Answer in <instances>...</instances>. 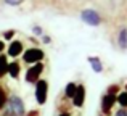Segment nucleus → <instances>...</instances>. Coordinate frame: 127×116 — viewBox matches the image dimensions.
<instances>
[{"mask_svg": "<svg viewBox=\"0 0 127 116\" xmlns=\"http://www.w3.org/2000/svg\"><path fill=\"white\" fill-rule=\"evenodd\" d=\"M6 102H8V95H6L5 89L0 85V110H3L6 107Z\"/></svg>", "mask_w": 127, "mask_h": 116, "instance_id": "obj_15", "label": "nucleus"}, {"mask_svg": "<svg viewBox=\"0 0 127 116\" xmlns=\"http://www.w3.org/2000/svg\"><path fill=\"white\" fill-rule=\"evenodd\" d=\"M15 34H16V32H15V29H8V31H5V32H3V36H2V37L5 39V40H11V39L15 37Z\"/></svg>", "mask_w": 127, "mask_h": 116, "instance_id": "obj_17", "label": "nucleus"}, {"mask_svg": "<svg viewBox=\"0 0 127 116\" xmlns=\"http://www.w3.org/2000/svg\"><path fill=\"white\" fill-rule=\"evenodd\" d=\"M32 32H34V34L35 36H42V28H40V26H32Z\"/></svg>", "mask_w": 127, "mask_h": 116, "instance_id": "obj_19", "label": "nucleus"}, {"mask_svg": "<svg viewBox=\"0 0 127 116\" xmlns=\"http://www.w3.org/2000/svg\"><path fill=\"white\" fill-rule=\"evenodd\" d=\"M81 19L85 23V24L93 26V28H96V26L101 23V16H100V13L95 11V10H92V8L84 10V11L81 13Z\"/></svg>", "mask_w": 127, "mask_h": 116, "instance_id": "obj_5", "label": "nucleus"}, {"mask_svg": "<svg viewBox=\"0 0 127 116\" xmlns=\"http://www.w3.org/2000/svg\"><path fill=\"white\" fill-rule=\"evenodd\" d=\"M34 85H35L34 95H35L37 103L39 105H45L47 103V97H48V82H47L45 79H39Z\"/></svg>", "mask_w": 127, "mask_h": 116, "instance_id": "obj_3", "label": "nucleus"}, {"mask_svg": "<svg viewBox=\"0 0 127 116\" xmlns=\"http://www.w3.org/2000/svg\"><path fill=\"white\" fill-rule=\"evenodd\" d=\"M114 105H116V97H114V95L105 94L101 97V111H103V115H105V116L111 115V110H113Z\"/></svg>", "mask_w": 127, "mask_h": 116, "instance_id": "obj_7", "label": "nucleus"}, {"mask_svg": "<svg viewBox=\"0 0 127 116\" xmlns=\"http://www.w3.org/2000/svg\"><path fill=\"white\" fill-rule=\"evenodd\" d=\"M43 69H45V65L40 61V63H35V65H31L26 71V82L28 84H35V82L40 79Z\"/></svg>", "mask_w": 127, "mask_h": 116, "instance_id": "obj_4", "label": "nucleus"}, {"mask_svg": "<svg viewBox=\"0 0 127 116\" xmlns=\"http://www.w3.org/2000/svg\"><path fill=\"white\" fill-rule=\"evenodd\" d=\"M5 50V42H3V39H0V53Z\"/></svg>", "mask_w": 127, "mask_h": 116, "instance_id": "obj_23", "label": "nucleus"}, {"mask_svg": "<svg viewBox=\"0 0 127 116\" xmlns=\"http://www.w3.org/2000/svg\"><path fill=\"white\" fill-rule=\"evenodd\" d=\"M6 105H8V110L15 116H24L26 115L24 102H23V98L19 97V95H11V97H8Z\"/></svg>", "mask_w": 127, "mask_h": 116, "instance_id": "obj_2", "label": "nucleus"}, {"mask_svg": "<svg viewBox=\"0 0 127 116\" xmlns=\"http://www.w3.org/2000/svg\"><path fill=\"white\" fill-rule=\"evenodd\" d=\"M116 103H118L121 108H126L127 110V90L119 92L118 97H116Z\"/></svg>", "mask_w": 127, "mask_h": 116, "instance_id": "obj_14", "label": "nucleus"}, {"mask_svg": "<svg viewBox=\"0 0 127 116\" xmlns=\"http://www.w3.org/2000/svg\"><path fill=\"white\" fill-rule=\"evenodd\" d=\"M21 52H24V47H23V42L21 40H11V44L8 45V57L16 58L21 55Z\"/></svg>", "mask_w": 127, "mask_h": 116, "instance_id": "obj_8", "label": "nucleus"}, {"mask_svg": "<svg viewBox=\"0 0 127 116\" xmlns=\"http://www.w3.org/2000/svg\"><path fill=\"white\" fill-rule=\"evenodd\" d=\"M43 58H45V52L39 47H31V48H28V50H24V53H23V60H24V63H28V65L40 63Z\"/></svg>", "mask_w": 127, "mask_h": 116, "instance_id": "obj_1", "label": "nucleus"}, {"mask_svg": "<svg viewBox=\"0 0 127 116\" xmlns=\"http://www.w3.org/2000/svg\"><path fill=\"white\" fill-rule=\"evenodd\" d=\"M8 73V60H6V55L0 53V77Z\"/></svg>", "mask_w": 127, "mask_h": 116, "instance_id": "obj_12", "label": "nucleus"}, {"mask_svg": "<svg viewBox=\"0 0 127 116\" xmlns=\"http://www.w3.org/2000/svg\"><path fill=\"white\" fill-rule=\"evenodd\" d=\"M114 116H127V110L126 108H119V110L114 113Z\"/></svg>", "mask_w": 127, "mask_h": 116, "instance_id": "obj_20", "label": "nucleus"}, {"mask_svg": "<svg viewBox=\"0 0 127 116\" xmlns=\"http://www.w3.org/2000/svg\"><path fill=\"white\" fill-rule=\"evenodd\" d=\"M119 90H121L119 84H111V85H108V89H106V94H108V95H114V97H118Z\"/></svg>", "mask_w": 127, "mask_h": 116, "instance_id": "obj_16", "label": "nucleus"}, {"mask_svg": "<svg viewBox=\"0 0 127 116\" xmlns=\"http://www.w3.org/2000/svg\"><path fill=\"white\" fill-rule=\"evenodd\" d=\"M3 2L6 3V5H11V6H18V5H21L24 0H3Z\"/></svg>", "mask_w": 127, "mask_h": 116, "instance_id": "obj_18", "label": "nucleus"}, {"mask_svg": "<svg viewBox=\"0 0 127 116\" xmlns=\"http://www.w3.org/2000/svg\"><path fill=\"white\" fill-rule=\"evenodd\" d=\"M87 60H89V63H90V66H92L93 73H96V74L103 73V63H101V60H100L98 57H89Z\"/></svg>", "mask_w": 127, "mask_h": 116, "instance_id": "obj_11", "label": "nucleus"}, {"mask_svg": "<svg viewBox=\"0 0 127 116\" xmlns=\"http://www.w3.org/2000/svg\"><path fill=\"white\" fill-rule=\"evenodd\" d=\"M118 45L122 52H127V28H124L119 31V36H118Z\"/></svg>", "mask_w": 127, "mask_h": 116, "instance_id": "obj_10", "label": "nucleus"}, {"mask_svg": "<svg viewBox=\"0 0 127 116\" xmlns=\"http://www.w3.org/2000/svg\"><path fill=\"white\" fill-rule=\"evenodd\" d=\"M76 90H77V84H76V82H68L66 87H64V95L68 98H72L74 94H76Z\"/></svg>", "mask_w": 127, "mask_h": 116, "instance_id": "obj_13", "label": "nucleus"}, {"mask_svg": "<svg viewBox=\"0 0 127 116\" xmlns=\"http://www.w3.org/2000/svg\"><path fill=\"white\" fill-rule=\"evenodd\" d=\"M72 100V105L76 108H82L85 103V85L84 84H77V90H76L74 97L71 98Z\"/></svg>", "mask_w": 127, "mask_h": 116, "instance_id": "obj_6", "label": "nucleus"}, {"mask_svg": "<svg viewBox=\"0 0 127 116\" xmlns=\"http://www.w3.org/2000/svg\"><path fill=\"white\" fill-rule=\"evenodd\" d=\"M24 116H39V111L37 110H31V111H28Z\"/></svg>", "mask_w": 127, "mask_h": 116, "instance_id": "obj_21", "label": "nucleus"}, {"mask_svg": "<svg viewBox=\"0 0 127 116\" xmlns=\"http://www.w3.org/2000/svg\"><path fill=\"white\" fill-rule=\"evenodd\" d=\"M42 42H43V44H50V42H52L50 36H43V37H42Z\"/></svg>", "mask_w": 127, "mask_h": 116, "instance_id": "obj_22", "label": "nucleus"}, {"mask_svg": "<svg viewBox=\"0 0 127 116\" xmlns=\"http://www.w3.org/2000/svg\"><path fill=\"white\" fill-rule=\"evenodd\" d=\"M58 116H71V113H69V111H63V113H60Z\"/></svg>", "mask_w": 127, "mask_h": 116, "instance_id": "obj_24", "label": "nucleus"}, {"mask_svg": "<svg viewBox=\"0 0 127 116\" xmlns=\"http://www.w3.org/2000/svg\"><path fill=\"white\" fill-rule=\"evenodd\" d=\"M19 73H21V65H19L18 61L8 63V73H6V74H10V77L18 79L19 77Z\"/></svg>", "mask_w": 127, "mask_h": 116, "instance_id": "obj_9", "label": "nucleus"}]
</instances>
